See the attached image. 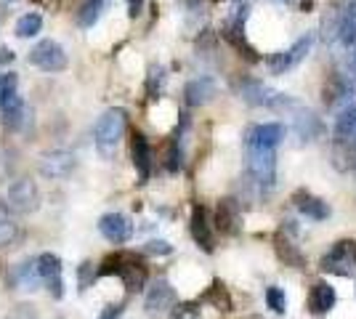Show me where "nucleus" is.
Returning a JSON list of instances; mask_svg holds the SVG:
<instances>
[{"label": "nucleus", "instance_id": "obj_1", "mask_svg": "<svg viewBox=\"0 0 356 319\" xmlns=\"http://www.w3.org/2000/svg\"><path fill=\"white\" fill-rule=\"evenodd\" d=\"M125 122H128L125 109H106L104 115L99 117L96 131H93L99 154H104V157H112V154H115V149H118L122 136H125Z\"/></svg>", "mask_w": 356, "mask_h": 319}, {"label": "nucleus", "instance_id": "obj_2", "mask_svg": "<svg viewBox=\"0 0 356 319\" xmlns=\"http://www.w3.org/2000/svg\"><path fill=\"white\" fill-rule=\"evenodd\" d=\"M248 170H250L252 181L258 183V189H274L277 181V149L274 147H258L248 144Z\"/></svg>", "mask_w": 356, "mask_h": 319}, {"label": "nucleus", "instance_id": "obj_3", "mask_svg": "<svg viewBox=\"0 0 356 319\" xmlns=\"http://www.w3.org/2000/svg\"><path fill=\"white\" fill-rule=\"evenodd\" d=\"M319 269L325 274L351 277L356 272V240H341L330 247V253L322 256Z\"/></svg>", "mask_w": 356, "mask_h": 319}, {"label": "nucleus", "instance_id": "obj_4", "mask_svg": "<svg viewBox=\"0 0 356 319\" xmlns=\"http://www.w3.org/2000/svg\"><path fill=\"white\" fill-rule=\"evenodd\" d=\"M30 64L43 72H64L70 59H67V51L56 40H40L30 51Z\"/></svg>", "mask_w": 356, "mask_h": 319}, {"label": "nucleus", "instance_id": "obj_5", "mask_svg": "<svg viewBox=\"0 0 356 319\" xmlns=\"http://www.w3.org/2000/svg\"><path fill=\"white\" fill-rule=\"evenodd\" d=\"M8 205H11V211L22 213V215L35 213L38 205H40V189H38V183L32 181L30 176H22V179L11 181V186H8Z\"/></svg>", "mask_w": 356, "mask_h": 319}, {"label": "nucleus", "instance_id": "obj_6", "mask_svg": "<svg viewBox=\"0 0 356 319\" xmlns=\"http://www.w3.org/2000/svg\"><path fill=\"white\" fill-rule=\"evenodd\" d=\"M312 46H314V35H306V38H298L296 43L287 48V51L274 54V56L268 59V69H271V75H284L287 69L298 67L300 61L309 56Z\"/></svg>", "mask_w": 356, "mask_h": 319}, {"label": "nucleus", "instance_id": "obj_7", "mask_svg": "<svg viewBox=\"0 0 356 319\" xmlns=\"http://www.w3.org/2000/svg\"><path fill=\"white\" fill-rule=\"evenodd\" d=\"M77 160L70 149H51L40 157V176L48 179V181H59V179H67L74 170Z\"/></svg>", "mask_w": 356, "mask_h": 319}, {"label": "nucleus", "instance_id": "obj_8", "mask_svg": "<svg viewBox=\"0 0 356 319\" xmlns=\"http://www.w3.org/2000/svg\"><path fill=\"white\" fill-rule=\"evenodd\" d=\"M35 263H38V274H40L43 288H48V293H51L54 298H61V295H64V277H61L59 256L43 253V256L35 259Z\"/></svg>", "mask_w": 356, "mask_h": 319}, {"label": "nucleus", "instance_id": "obj_9", "mask_svg": "<svg viewBox=\"0 0 356 319\" xmlns=\"http://www.w3.org/2000/svg\"><path fill=\"white\" fill-rule=\"evenodd\" d=\"M239 93H242V99L252 106H266V109H277V106L282 109V106H287V99H284L282 93L271 91V88H266V85L258 83V80L245 83V85L239 88Z\"/></svg>", "mask_w": 356, "mask_h": 319}, {"label": "nucleus", "instance_id": "obj_10", "mask_svg": "<svg viewBox=\"0 0 356 319\" xmlns=\"http://www.w3.org/2000/svg\"><path fill=\"white\" fill-rule=\"evenodd\" d=\"M99 231H102V237L109 240L112 245H122L131 240L134 224H131L122 213H106V215L99 218Z\"/></svg>", "mask_w": 356, "mask_h": 319}, {"label": "nucleus", "instance_id": "obj_11", "mask_svg": "<svg viewBox=\"0 0 356 319\" xmlns=\"http://www.w3.org/2000/svg\"><path fill=\"white\" fill-rule=\"evenodd\" d=\"M144 304H147L149 314H163V311L173 309V304H176V290L168 279H157V282L149 285Z\"/></svg>", "mask_w": 356, "mask_h": 319}, {"label": "nucleus", "instance_id": "obj_12", "mask_svg": "<svg viewBox=\"0 0 356 319\" xmlns=\"http://www.w3.org/2000/svg\"><path fill=\"white\" fill-rule=\"evenodd\" d=\"M338 304V293L335 288L330 285V282H314L312 290H309V311L312 314H327V311H332Z\"/></svg>", "mask_w": 356, "mask_h": 319}, {"label": "nucleus", "instance_id": "obj_13", "mask_svg": "<svg viewBox=\"0 0 356 319\" xmlns=\"http://www.w3.org/2000/svg\"><path fill=\"white\" fill-rule=\"evenodd\" d=\"M242 213H239V202L232 197H226L218 202V211H216V227L221 229V234H237L242 229Z\"/></svg>", "mask_w": 356, "mask_h": 319}, {"label": "nucleus", "instance_id": "obj_14", "mask_svg": "<svg viewBox=\"0 0 356 319\" xmlns=\"http://www.w3.org/2000/svg\"><path fill=\"white\" fill-rule=\"evenodd\" d=\"M189 231H192L194 243L200 245L205 253H213V247H216V245H213V231H210V224H208V211H205L202 205H194Z\"/></svg>", "mask_w": 356, "mask_h": 319}, {"label": "nucleus", "instance_id": "obj_15", "mask_svg": "<svg viewBox=\"0 0 356 319\" xmlns=\"http://www.w3.org/2000/svg\"><path fill=\"white\" fill-rule=\"evenodd\" d=\"M131 154H134V165L138 170V179L147 181L152 176V165H154V154H152V147H149L147 136L136 133L134 144H131Z\"/></svg>", "mask_w": 356, "mask_h": 319}, {"label": "nucleus", "instance_id": "obj_16", "mask_svg": "<svg viewBox=\"0 0 356 319\" xmlns=\"http://www.w3.org/2000/svg\"><path fill=\"white\" fill-rule=\"evenodd\" d=\"M284 138V128L280 122H264V125H255L248 133V141L245 144H258V147H280Z\"/></svg>", "mask_w": 356, "mask_h": 319}, {"label": "nucleus", "instance_id": "obj_17", "mask_svg": "<svg viewBox=\"0 0 356 319\" xmlns=\"http://www.w3.org/2000/svg\"><path fill=\"white\" fill-rule=\"evenodd\" d=\"M293 202H296V208L306 218H312V221H325V218H330V205H327L325 199L314 197V195H309V192H298L296 197H293Z\"/></svg>", "mask_w": 356, "mask_h": 319}, {"label": "nucleus", "instance_id": "obj_18", "mask_svg": "<svg viewBox=\"0 0 356 319\" xmlns=\"http://www.w3.org/2000/svg\"><path fill=\"white\" fill-rule=\"evenodd\" d=\"M184 96H186V104L189 106L208 104L210 99L216 96V83H213L210 77H197V80H192V83L186 85Z\"/></svg>", "mask_w": 356, "mask_h": 319}, {"label": "nucleus", "instance_id": "obj_19", "mask_svg": "<svg viewBox=\"0 0 356 319\" xmlns=\"http://www.w3.org/2000/svg\"><path fill=\"white\" fill-rule=\"evenodd\" d=\"M118 277H122V282H125L128 290H141L144 282H147V269H144V263H138L136 259L122 256V266H120Z\"/></svg>", "mask_w": 356, "mask_h": 319}, {"label": "nucleus", "instance_id": "obj_20", "mask_svg": "<svg viewBox=\"0 0 356 319\" xmlns=\"http://www.w3.org/2000/svg\"><path fill=\"white\" fill-rule=\"evenodd\" d=\"M14 285L19 290H27V293H32V290H38L43 282H40V274H38V263H35V259L24 261V263H19L14 272Z\"/></svg>", "mask_w": 356, "mask_h": 319}, {"label": "nucleus", "instance_id": "obj_21", "mask_svg": "<svg viewBox=\"0 0 356 319\" xmlns=\"http://www.w3.org/2000/svg\"><path fill=\"white\" fill-rule=\"evenodd\" d=\"M106 6H109V0H83V3H80V11H77V24L90 30V27L102 19V14L106 11Z\"/></svg>", "mask_w": 356, "mask_h": 319}, {"label": "nucleus", "instance_id": "obj_22", "mask_svg": "<svg viewBox=\"0 0 356 319\" xmlns=\"http://www.w3.org/2000/svg\"><path fill=\"white\" fill-rule=\"evenodd\" d=\"M335 136L338 141H348L356 136V106H346L335 120Z\"/></svg>", "mask_w": 356, "mask_h": 319}, {"label": "nucleus", "instance_id": "obj_23", "mask_svg": "<svg viewBox=\"0 0 356 319\" xmlns=\"http://www.w3.org/2000/svg\"><path fill=\"white\" fill-rule=\"evenodd\" d=\"M277 253H280V259L284 261V263H290L293 269H303L306 266V259H303V253L298 250V245H293L287 237H277Z\"/></svg>", "mask_w": 356, "mask_h": 319}, {"label": "nucleus", "instance_id": "obj_24", "mask_svg": "<svg viewBox=\"0 0 356 319\" xmlns=\"http://www.w3.org/2000/svg\"><path fill=\"white\" fill-rule=\"evenodd\" d=\"M40 30H43V16L40 14H24L16 22V35L19 38H35Z\"/></svg>", "mask_w": 356, "mask_h": 319}, {"label": "nucleus", "instance_id": "obj_25", "mask_svg": "<svg viewBox=\"0 0 356 319\" xmlns=\"http://www.w3.org/2000/svg\"><path fill=\"white\" fill-rule=\"evenodd\" d=\"M205 301L216 306V309H221V311H232V298H229V293L223 288L221 282H213V288L205 293Z\"/></svg>", "mask_w": 356, "mask_h": 319}, {"label": "nucleus", "instance_id": "obj_26", "mask_svg": "<svg viewBox=\"0 0 356 319\" xmlns=\"http://www.w3.org/2000/svg\"><path fill=\"white\" fill-rule=\"evenodd\" d=\"M266 304L274 314H284V311H287V295H284V290L277 288V285H271V288L266 290Z\"/></svg>", "mask_w": 356, "mask_h": 319}, {"label": "nucleus", "instance_id": "obj_27", "mask_svg": "<svg viewBox=\"0 0 356 319\" xmlns=\"http://www.w3.org/2000/svg\"><path fill=\"white\" fill-rule=\"evenodd\" d=\"M16 85H19V83H16L14 72H3V75H0V106L6 104L11 96H16V93H19V91H16Z\"/></svg>", "mask_w": 356, "mask_h": 319}, {"label": "nucleus", "instance_id": "obj_28", "mask_svg": "<svg viewBox=\"0 0 356 319\" xmlns=\"http://www.w3.org/2000/svg\"><path fill=\"white\" fill-rule=\"evenodd\" d=\"M19 237V229H16L14 221L8 218H0V247H8Z\"/></svg>", "mask_w": 356, "mask_h": 319}, {"label": "nucleus", "instance_id": "obj_29", "mask_svg": "<svg viewBox=\"0 0 356 319\" xmlns=\"http://www.w3.org/2000/svg\"><path fill=\"white\" fill-rule=\"evenodd\" d=\"M341 38L346 46H354L356 43V8L346 16V22H343V27H341Z\"/></svg>", "mask_w": 356, "mask_h": 319}, {"label": "nucleus", "instance_id": "obj_30", "mask_svg": "<svg viewBox=\"0 0 356 319\" xmlns=\"http://www.w3.org/2000/svg\"><path fill=\"white\" fill-rule=\"evenodd\" d=\"M200 317V306L197 304H173L170 319H197Z\"/></svg>", "mask_w": 356, "mask_h": 319}, {"label": "nucleus", "instance_id": "obj_31", "mask_svg": "<svg viewBox=\"0 0 356 319\" xmlns=\"http://www.w3.org/2000/svg\"><path fill=\"white\" fill-rule=\"evenodd\" d=\"M144 250L152 256H168V253H173V245H168L165 240H152V243H147Z\"/></svg>", "mask_w": 356, "mask_h": 319}, {"label": "nucleus", "instance_id": "obj_32", "mask_svg": "<svg viewBox=\"0 0 356 319\" xmlns=\"http://www.w3.org/2000/svg\"><path fill=\"white\" fill-rule=\"evenodd\" d=\"M93 277H96L93 266H90V263H83V266H80V288L83 290L88 288L90 282H93Z\"/></svg>", "mask_w": 356, "mask_h": 319}, {"label": "nucleus", "instance_id": "obj_33", "mask_svg": "<svg viewBox=\"0 0 356 319\" xmlns=\"http://www.w3.org/2000/svg\"><path fill=\"white\" fill-rule=\"evenodd\" d=\"M8 319H38V317H35L32 306H16V311Z\"/></svg>", "mask_w": 356, "mask_h": 319}, {"label": "nucleus", "instance_id": "obj_34", "mask_svg": "<svg viewBox=\"0 0 356 319\" xmlns=\"http://www.w3.org/2000/svg\"><path fill=\"white\" fill-rule=\"evenodd\" d=\"M120 314H122V304H115V306H109L99 319H118Z\"/></svg>", "mask_w": 356, "mask_h": 319}, {"label": "nucleus", "instance_id": "obj_35", "mask_svg": "<svg viewBox=\"0 0 356 319\" xmlns=\"http://www.w3.org/2000/svg\"><path fill=\"white\" fill-rule=\"evenodd\" d=\"M141 11H144V0H128V14L134 16V19L141 14Z\"/></svg>", "mask_w": 356, "mask_h": 319}, {"label": "nucleus", "instance_id": "obj_36", "mask_svg": "<svg viewBox=\"0 0 356 319\" xmlns=\"http://www.w3.org/2000/svg\"><path fill=\"white\" fill-rule=\"evenodd\" d=\"M354 138H356V136H354Z\"/></svg>", "mask_w": 356, "mask_h": 319}]
</instances>
